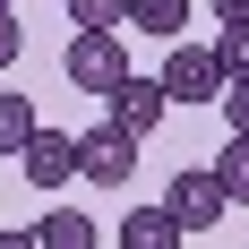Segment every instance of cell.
Returning a JSON list of instances; mask_svg holds the SVG:
<instances>
[{
    "instance_id": "6da1fadb",
    "label": "cell",
    "mask_w": 249,
    "mask_h": 249,
    "mask_svg": "<svg viewBox=\"0 0 249 249\" xmlns=\"http://www.w3.org/2000/svg\"><path fill=\"white\" fill-rule=\"evenodd\" d=\"M163 215H172L180 232H215V224H224L232 198H224V180H215V163H189V172L163 180Z\"/></svg>"
},
{
    "instance_id": "7a4b0ae2",
    "label": "cell",
    "mask_w": 249,
    "mask_h": 249,
    "mask_svg": "<svg viewBox=\"0 0 249 249\" xmlns=\"http://www.w3.org/2000/svg\"><path fill=\"white\" fill-rule=\"evenodd\" d=\"M60 77H69L77 95H112L129 77V52H121V35H69V52H60Z\"/></svg>"
},
{
    "instance_id": "3957f363",
    "label": "cell",
    "mask_w": 249,
    "mask_h": 249,
    "mask_svg": "<svg viewBox=\"0 0 249 249\" xmlns=\"http://www.w3.org/2000/svg\"><path fill=\"white\" fill-rule=\"evenodd\" d=\"M155 77H163L172 103H215V95H224V60H215V43H172Z\"/></svg>"
},
{
    "instance_id": "277c9868",
    "label": "cell",
    "mask_w": 249,
    "mask_h": 249,
    "mask_svg": "<svg viewBox=\"0 0 249 249\" xmlns=\"http://www.w3.org/2000/svg\"><path fill=\"white\" fill-rule=\"evenodd\" d=\"M77 172L95 180V189H121V180L138 172V138H129V129H112V121H95L86 138H77Z\"/></svg>"
},
{
    "instance_id": "5b68a950",
    "label": "cell",
    "mask_w": 249,
    "mask_h": 249,
    "mask_svg": "<svg viewBox=\"0 0 249 249\" xmlns=\"http://www.w3.org/2000/svg\"><path fill=\"white\" fill-rule=\"evenodd\" d=\"M163 103H172V95H163V77H138V69H129L121 86L103 95V121L129 129V138H146V129H163Z\"/></svg>"
},
{
    "instance_id": "8992f818",
    "label": "cell",
    "mask_w": 249,
    "mask_h": 249,
    "mask_svg": "<svg viewBox=\"0 0 249 249\" xmlns=\"http://www.w3.org/2000/svg\"><path fill=\"white\" fill-rule=\"evenodd\" d=\"M18 163H26L35 189H60V180H77V138H69V129H35Z\"/></svg>"
},
{
    "instance_id": "52a82bcc",
    "label": "cell",
    "mask_w": 249,
    "mask_h": 249,
    "mask_svg": "<svg viewBox=\"0 0 249 249\" xmlns=\"http://www.w3.org/2000/svg\"><path fill=\"white\" fill-rule=\"evenodd\" d=\"M121 249H180V224L163 206H138V215H121Z\"/></svg>"
},
{
    "instance_id": "ba28073f",
    "label": "cell",
    "mask_w": 249,
    "mask_h": 249,
    "mask_svg": "<svg viewBox=\"0 0 249 249\" xmlns=\"http://www.w3.org/2000/svg\"><path fill=\"white\" fill-rule=\"evenodd\" d=\"M129 26H138V35H155V43H180L189 0H129Z\"/></svg>"
},
{
    "instance_id": "9c48e42d",
    "label": "cell",
    "mask_w": 249,
    "mask_h": 249,
    "mask_svg": "<svg viewBox=\"0 0 249 249\" xmlns=\"http://www.w3.org/2000/svg\"><path fill=\"white\" fill-rule=\"evenodd\" d=\"M43 249H95V215H77V206H52L43 224H35Z\"/></svg>"
},
{
    "instance_id": "30bf717a",
    "label": "cell",
    "mask_w": 249,
    "mask_h": 249,
    "mask_svg": "<svg viewBox=\"0 0 249 249\" xmlns=\"http://www.w3.org/2000/svg\"><path fill=\"white\" fill-rule=\"evenodd\" d=\"M35 129H43V121H35V103H26V95H0V155H26Z\"/></svg>"
},
{
    "instance_id": "8fae6325",
    "label": "cell",
    "mask_w": 249,
    "mask_h": 249,
    "mask_svg": "<svg viewBox=\"0 0 249 249\" xmlns=\"http://www.w3.org/2000/svg\"><path fill=\"white\" fill-rule=\"evenodd\" d=\"M69 18H77V35H121L129 0H69Z\"/></svg>"
},
{
    "instance_id": "7c38bea8",
    "label": "cell",
    "mask_w": 249,
    "mask_h": 249,
    "mask_svg": "<svg viewBox=\"0 0 249 249\" xmlns=\"http://www.w3.org/2000/svg\"><path fill=\"white\" fill-rule=\"evenodd\" d=\"M215 180H224V198H232V206H249V138H232V146L215 155Z\"/></svg>"
},
{
    "instance_id": "4fadbf2b",
    "label": "cell",
    "mask_w": 249,
    "mask_h": 249,
    "mask_svg": "<svg viewBox=\"0 0 249 249\" xmlns=\"http://www.w3.org/2000/svg\"><path fill=\"white\" fill-rule=\"evenodd\" d=\"M215 60H224V86H249V26H224L215 35Z\"/></svg>"
},
{
    "instance_id": "5bb4252c",
    "label": "cell",
    "mask_w": 249,
    "mask_h": 249,
    "mask_svg": "<svg viewBox=\"0 0 249 249\" xmlns=\"http://www.w3.org/2000/svg\"><path fill=\"white\" fill-rule=\"evenodd\" d=\"M215 103H224V129H232V138H249V86H224Z\"/></svg>"
},
{
    "instance_id": "9a60e30c",
    "label": "cell",
    "mask_w": 249,
    "mask_h": 249,
    "mask_svg": "<svg viewBox=\"0 0 249 249\" xmlns=\"http://www.w3.org/2000/svg\"><path fill=\"white\" fill-rule=\"evenodd\" d=\"M18 52H26V26H18V9H0V69H9Z\"/></svg>"
},
{
    "instance_id": "2e32d148",
    "label": "cell",
    "mask_w": 249,
    "mask_h": 249,
    "mask_svg": "<svg viewBox=\"0 0 249 249\" xmlns=\"http://www.w3.org/2000/svg\"><path fill=\"white\" fill-rule=\"evenodd\" d=\"M215 9V26H249V0H206Z\"/></svg>"
},
{
    "instance_id": "e0dca14e",
    "label": "cell",
    "mask_w": 249,
    "mask_h": 249,
    "mask_svg": "<svg viewBox=\"0 0 249 249\" xmlns=\"http://www.w3.org/2000/svg\"><path fill=\"white\" fill-rule=\"evenodd\" d=\"M0 249H43V241H35V232H0Z\"/></svg>"
},
{
    "instance_id": "ac0fdd59",
    "label": "cell",
    "mask_w": 249,
    "mask_h": 249,
    "mask_svg": "<svg viewBox=\"0 0 249 249\" xmlns=\"http://www.w3.org/2000/svg\"><path fill=\"white\" fill-rule=\"evenodd\" d=\"M0 9H18V0H0Z\"/></svg>"
}]
</instances>
